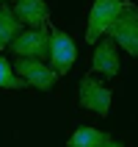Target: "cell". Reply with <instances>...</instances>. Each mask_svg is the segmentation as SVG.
I'll use <instances>...</instances> for the list:
<instances>
[{
	"mask_svg": "<svg viewBox=\"0 0 138 147\" xmlns=\"http://www.w3.org/2000/svg\"><path fill=\"white\" fill-rule=\"evenodd\" d=\"M127 0H94V6L89 11V28H86V42H99L111 31V25L116 22V17L124 11Z\"/></svg>",
	"mask_w": 138,
	"mask_h": 147,
	"instance_id": "obj_1",
	"label": "cell"
},
{
	"mask_svg": "<svg viewBox=\"0 0 138 147\" xmlns=\"http://www.w3.org/2000/svg\"><path fill=\"white\" fill-rule=\"evenodd\" d=\"M108 36L116 47H124V53L138 58V6L127 3L124 11L116 17V22L111 25Z\"/></svg>",
	"mask_w": 138,
	"mask_h": 147,
	"instance_id": "obj_2",
	"label": "cell"
},
{
	"mask_svg": "<svg viewBox=\"0 0 138 147\" xmlns=\"http://www.w3.org/2000/svg\"><path fill=\"white\" fill-rule=\"evenodd\" d=\"M14 72H17V78L25 81V86H36L41 92H50L55 86V81H58V75L53 72V67H47L39 58H17Z\"/></svg>",
	"mask_w": 138,
	"mask_h": 147,
	"instance_id": "obj_3",
	"label": "cell"
},
{
	"mask_svg": "<svg viewBox=\"0 0 138 147\" xmlns=\"http://www.w3.org/2000/svg\"><path fill=\"white\" fill-rule=\"evenodd\" d=\"M8 47L17 53V58H50V31L44 28H31V31H22Z\"/></svg>",
	"mask_w": 138,
	"mask_h": 147,
	"instance_id": "obj_4",
	"label": "cell"
},
{
	"mask_svg": "<svg viewBox=\"0 0 138 147\" xmlns=\"http://www.w3.org/2000/svg\"><path fill=\"white\" fill-rule=\"evenodd\" d=\"M75 56H77V47L69 33L64 31H50V64H53V72L55 75H66L75 64Z\"/></svg>",
	"mask_w": 138,
	"mask_h": 147,
	"instance_id": "obj_5",
	"label": "cell"
},
{
	"mask_svg": "<svg viewBox=\"0 0 138 147\" xmlns=\"http://www.w3.org/2000/svg\"><path fill=\"white\" fill-rule=\"evenodd\" d=\"M80 103H83V108H89L94 114L108 117V111H111V89L102 86L99 81H94V78H83L80 81Z\"/></svg>",
	"mask_w": 138,
	"mask_h": 147,
	"instance_id": "obj_6",
	"label": "cell"
},
{
	"mask_svg": "<svg viewBox=\"0 0 138 147\" xmlns=\"http://www.w3.org/2000/svg\"><path fill=\"white\" fill-rule=\"evenodd\" d=\"M91 69L105 78H116L119 75V47L111 39H102L94 47V58H91Z\"/></svg>",
	"mask_w": 138,
	"mask_h": 147,
	"instance_id": "obj_7",
	"label": "cell"
},
{
	"mask_svg": "<svg viewBox=\"0 0 138 147\" xmlns=\"http://www.w3.org/2000/svg\"><path fill=\"white\" fill-rule=\"evenodd\" d=\"M11 11L22 25H31V28H44L50 20V8L44 0H17Z\"/></svg>",
	"mask_w": 138,
	"mask_h": 147,
	"instance_id": "obj_8",
	"label": "cell"
},
{
	"mask_svg": "<svg viewBox=\"0 0 138 147\" xmlns=\"http://www.w3.org/2000/svg\"><path fill=\"white\" fill-rule=\"evenodd\" d=\"M108 142H113V139H111V133L83 125V128H77V131L69 136V142H66V144H69V147H105Z\"/></svg>",
	"mask_w": 138,
	"mask_h": 147,
	"instance_id": "obj_9",
	"label": "cell"
},
{
	"mask_svg": "<svg viewBox=\"0 0 138 147\" xmlns=\"http://www.w3.org/2000/svg\"><path fill=\"white\" fill-rule=\"evenodd\" d=\"M19 33H22V22L14 17L11 6L0 3V47H8Z\"/></svg>",
	"mask_w": 138,
	"mask_h": 147,
	"instance_id": "obj_10",
	"label": "cell"
},
{
	"mask_svg": "<svg viewBox=\"0 0 138 147\" xmlns=\"http://www.w3.org/2000/svg\"><path fill=\"white\" fill-rule=\"evenodd\" d=\"M0 89H25V81L17 78L14 67L0 56Z\"/></svg>",
	"mask_w": 138,
	"mask_h": 147,
	"instance_id": "obj_11",
	"label": "cell"
},
{
	"mask_svg": "<svg viewBox=\"0 0 138 147\" xmlns=\"http://www.w3.org/2000/svg\"><path fill=\"white\" fill-rule=\"evenodd\" d=\"M105 147H122V144H119V142H108Z\"/></svg>",
	"mask_w": 138,
	"mask_h": 147,
	"instance_id": "obj_12",
	"label": "cell"
},
{
	"mask_svg": "<svg viewBox=\"0 0 138 147\" xmlns=\"http://www.w3.org/2000/svg\"><path fill=\"white\" fill-rule=\"evenodd\" d=\"M0 3H6V0H0Z\"/></svg>",
	"mask_w": 138,
	"mask_h": 147,
	"instance_id": "obj_13",
	"label": "cell"
}]
</instances>
